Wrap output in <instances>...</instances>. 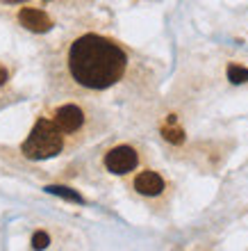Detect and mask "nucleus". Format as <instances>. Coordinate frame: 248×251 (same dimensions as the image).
<instances>
[{
    "mask_svg": "<svg viewBox=\"0 0 248 251\" xmlns=\"http://www.w3.org/2000/svg\"><path fill=\"white\" fill-rule=\"evenodd\" d=\"M55 124L62 132H75L80 126L85 124V114L78 105H62L55 112Z\"/></svg>",
    "mask_w": 248,
    "mask_h": 251,
    "instance_id": "5",
    "label": "nucleus"
},
{
    "mask_svg": "<svg viewBox=\"0 0 248 251\" xmlns=\"http://www.w3.org/2000/svg\"><path fill=\"white\" fill-rule=\"evenodd\" d=\"M137 162H139V155L132 146H116V149H112V151L105 155V167H107L112 174H118V176L132 172V169L137 167Z\"/></svg>",
    "mask_w": 248,
    "mask_h": 251,
    "instance_id": "3",
    "label": "nucleus"
},
{
    "mask_svg": "<svg viewBox=\"0 0 248 251\" xmlns=\"http://www.w3.org/2000/svg\"><path fill=\"white\" fill-rule=\"evenodd\" d=\"M48 194H55V197H62L66 199V201H75V203H85V199L80 197L75 190H71V187H66V185H48L46 187Z\"/></svg>",
    "mask_w": 248,
    "mask_h": 251,
    "instance_id": "7",
    "label": "nucleus"
},
{
    "mask_svg": "<svg viewBox=\"0 0 248 251\" xmlns=\"http://www.w3.org/2000/svg\"><path fill=\"white\" fill-rule=\"evenodd\" d=\"M128 57L112 39L82 34L71 44L68 69L75 82L87 89H107L123 78Z\"/></svg>",
    "mask_w": 248,
    "mask_h": 251,
    "instance_id": "1",
    "label": "nucleus"
},
{
    "mask_svg": "<svg viewBox=\"0 0 248 251\" xmlns=\"http://www.w3.org/2000/svg\"><path fill=\"white\" fill-rule=\"evenodd\" d=\"M5 80H7V71H5V69H2V66H0V85H2Z\"/></svg>",
    "mask_w": 248,
    "mask_h": 251,
    "instance_id": "11",
    "label": "nucleus"
},
{
    "mask_svg": "<svg viewBox=\"0 0 248 251\" xmlns=\"http://www.w3.org/2000/svg\"><path fill=\"white\" fill-rule=\"evenodd\" d=\"M62 130L57 128L55 121L39 119L34 124L32 132L27 135V139L23 142V155L27 160H48L55 158L62 151Z\"/></svg>",
    "mask_w": 248,
    "mask_h": 251,
    "instance_id": "2",
    "label": "nucleus"
},
{
    "mask_svg": "<svg viewBox=\"0 0 248 251\" xmlns=\"http://www.w3.org/2000/svg\"><path fill=\"white\" fill-rule=\"evenodd\" d=\"M19 23L30 32L44 34L52 27V21L46 12H39V9H32V7H23L19 12Z\"/></svg>",
    "mask_w": 248,
    "mask_h": 251,
    "instance_id": "4",
    "label": "nucleus"
},
{
    "mask_svg": "<svg viewBox=\"0 0 248 251\" xmlns=\"http://www.w3.org/2000/svg\"><path fill=\"white\" fill-rule=\"evenodd\" d=\"M228 80L232 85H244V82H248V69H244V66H239V64H230Z\"/></svg>",
    "mask_w": 248,
    "mask_h": 251,
    "instance_id": "8",
    "label": "nucleus"
},
{
    "mask_svg": "<svg viewBox=\"0 0 248 251\" xmlns=\"http://www.w3.org/2000/svg\"><path fill=\"white\" fill-rule=\"evenodd\" d=\"M0 2H7V5H19V2H25V0H0Z\"/></svg>",
    "mask_w": 248,
    "mask_h": 251,
    "instance_id": "12",
    "label": "nucleus"
},
{
    "mask_svg": "<svg viewBox=\"0 0 248 251\" xmlns=\"http://www.w3.org/2000/svg\"><path fill=\"white\" fill-rule=\"evenodd\" d=\"M162 135H164L166 142H171V144H182L184 142L182 128H176V126H166V128H162Z\"/></svg>",
    "mask_w": 248,
    "mask_h": 251,
    "instance_id": "9",
    "label": "nucleus"
},
{
    "mask_svg": "<svg viewBox=\"0 0 248 251\" xmlns=\"http://www.w3.org/2000/svg\"><path fill=\"white\" fill-rule=\"evenodd\" d=\"M48 245H50V238H48V233L37 231V233L32 235V247H34V249H46Z\"/></svg>",
    "mask_w": 248,
    "mask_h": 251,
    "instance_id": "10",
    "label": "nucleus"
},
{
    "mask_svg": "<svg viewBox=\"0 0 248 251\" xmlns=\"http://www.w3.org/2000/svg\"><path fill=\"white\" fill-rule=\"evenodd\" d=\"M135 190L144 197H157L164 190V180L157 172H141L135 178Z\"/></svg>",
    "mask_w": 248,
    "mask_h": 251,
    "instance_id": "6",
    "label": "nucleus"
}]
</instances>
